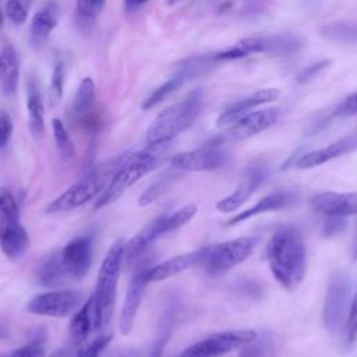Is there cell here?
<instances>
[{"instance_id": "1", "label": "cell", "mask_w": 357, "mask_h": 357, "mask_svg": "<svg viewBox=\"0 0 357 357\" xmlns=\"http://www.w3.org/2000/svg\"><path fill=\"white\" fill-rule=\"evenodd\" d=\"M266 258L275 280L284 290L293 291L301 284L307 271V250L297 227L278 229L266 245Z\"/></svg>"}, {"instance_id": "2", "label": "cell", "mask_w": 357, "mask_h": 357, "mask_svg": "<svg viewBox=\"0 0 357 357\" xmlns=\"http://www.w3.org/2000/svg\"><path fill=\"white\" fill-rule=\"evenodd\" d=\"M166 144L148 145V148L124 156L110 183L103 192L96 198L95 208H103L117 201L134 183L142 178L149 172L155 170L163 160Z\"/></svg>"}, {"instance_id": "3", "label": "cell", "mask_w": 357, "mask_h": 357, "mask_svg": "<svg viewBox=\"0 0 357 357\" xmlns=\"http://www.w3.org/2000/svg\"><path fill=\"white\" fill-rule=\"evenodd\" d=\"M124 247L126 243L123 238L116 240L100 264L96 287L91 296L95 331H100L112 318L116 301L117 280L124 259Z\"/></svg>"}, {"instance_id": "4", "label": "cell", "mask_w": 357, "mask_h": 357, "mask_svg": "<svg viewBox=\"0 0 357 357\" xmlns=\"http://www.w3.org/2000/svg\"><path fill=\"white\" fill-rule=\"evenodd\" d=\"M202 92L195 91L184 100L162 110L146 130L148 145H162L188 130L202 109Z\"/></svg>"}, {"instance_id": "5", "label": "cell", "mask_w": 357, "mask_h": 357, "mask_svg": "<svg viewBox=\"0 0 357 357\" xmlns=\"http://www.w3.org/2000/svg\"><path fill=\"white\" fill-rule=\"evenodd\" d=\"M124 156H119L116 159H112L99 167L93 169L91 173H88L85 177H82L79 181L68 187L63 194H60L54 201H52L46 212L47 213H60L67 212L71 209H75L88 201H91L95 197H99L103 190L110 183L114 172L117 170L119 165L121 163Z\"/></svg>"}, {"instance_id": "6", "label": "cell", "mask_w": 357, "mask_h": 357, "mask_svg": "<svg viewBox=\"0 0 357 357\" xmlns=\"http://www.w3.org/2000/svg\"><path fill=\"white\" fill-rule=\"evenodd\" d=\"M351 298L350 276L342 271H335L329 278L324 301V324L331 333L346 329Z\"/></svg>"}, {"instance_id": "7", "label": "cell", "mask_w": 357, "mask_h": 357, "mask_svg": "<svg viewBox=\"0 0 357 357\" xmlns=\"http://www.w3.org/2000/svg\"><path fill=\"white\" fill-rule=\"evenodd\" d=\"M257 245L255 237H240L204 248L202 266L212 275H219L244 262Z\"/></svg>"}, {"instance_id": "8", "label": "cell", "mask_w": 357, "mask_h": 357, "mask_svg": "<svg viewBox=\"0 0 357 357\" xmlns=\"http://www.w3.org/2000/svg\"><path fill=\"white\" fill-rule=\"evenodd\" d=\"M257 337V332L251 329L223 331L191 344L177 357H220Z\"/></svg>"}, {"instance_id": "9", "label": "cell", "mask_w": 357, "mask_h": 357, "mask_svg": "<svg viewBox=\"0 0 357 357\" xmlns=\"http://www.w3.org/2000/svg\"><path fill=\"white\" fill-rule=\"evenodd\" d=\"M82 303V293L78 290H52L32 297L26 310L31 314L50 318H64L75 312Z\"/></svg>"}, {"instance_id": "10", "label": "cell", "mask_w": 357, "mask_h": 357, "mask_svg": "<svg viewBox=\"0 0 357 357\" xmlns=\"http://www.w3.org/2000/svg\"><path fill=\"white\" fill-rule=\"evenodd\" d=\"M226 159L222 142L215 139L198 149L176 153L170 159V166L178 172H208L223 166Z\"/></svg>"}, {"instance_id": "11", "label": "cell", "mask_w": 357, "mask_h": 357, "mask_svg": "<svg viewBox=\"0 0 357 357\" xmlns=\"http://www.w3.org/2000/svg\"><path fill=\"white\" fill-rule=\"evenodd\" d=\"M244 57L252 53H268L275 56H289L303 47V39L294 33H273L248 36L236 43Z\"/></svg>"}, {"instance_id": "12", "label": "cell", "mask_w": 357, "mask_h": 357, "mask_svg": "<svg viewBox=\"0 0 357 357\" xmlns=\"http://www.w3.org/2000/svg\"><path fill=\"white\" fill-rule=\"evenodd\" d=\"M60 266L66 278L79 280L86 276L92 265V240L79 236L70 240L57 254Z\"/></svg>"}, {"instance_id": "13", "label": "cell", "mask_w": 357, "mask_h": 357, "mask_svg": "<svg viewBox=\"0 0 357 357\" xmlns=\"http://www.w3.org/2000/svg\"><path fill=\"white\" fill-rule=\"evenodd\" d=\"M269 170L264 163H251L245 167L237 188L223 199L216 202V209L222 213H230L245 204L250 197L259 188L265 181Z\"/></svg>"}, {"instance_id": "14", "label": "cell", "mask_w": 357, "mask_h": 357, "mask_svg": "<svg viewBox=\"0 0 357 357\" xmlns=\"http://www.w3.org/2000/svg\"><path fill=\"white\" fill-rule=\"evenodd\" d=\"M315 212L326 218H346L357 215V192L324 191L311 198Z\"/></svg>"}, {"instance_id": "15", "label": "cell", "mask_w": 357, "mask_h": 357, "mask_svg": "<svg viewBox=\"0 0 357 357\" xmlns=\"http://www.w3.org/2000/svg\"><path fill=\"white\" fill-rule=\"evenodd\" d=\"M279 114V109L276 107L250 112L233 123V126L226 131V137L230 139L251 138L272 127L278 121Z\"/></svg>"}, {"instance_id": "16", "label": "cell", "mask_w": 357, "mask_h": 357, "mask_svg": "<svg viewBox=\"0 0 357 357\" xmlns=\"http://www.w3.org/2000/svg\"><path fill=\"white\" fill-rule=\"evenodd\" d=\"M357 149V131L351 132L324 148L307 152L304 155H301L297 160H296V167L297 169H311V167H317L321 166L332 159H336L342 155L350 153L353 151Z\"/></svg>"}, {"instance_id": "17", "label": "cell", "mask_w": 357, "mask_h": 357, "mask_svg": "<svg viewBox=\"0 0 357 357\" xmlns=\"http://www.w3.org/2000/svg\"><path fill=\"white\" fill-rule=\"evenodd\" d=\"M204 262V248L191 251L187 254L176 255L173 258H169L158 265H153L148 269H145V278L148 283L151 282H160L165 279H169L174 275H178L180 272H184L194 266H202Z\"/></svg>"}, {"instance_id": "18", "label": "cell", "mask_w": 357, "mask_h": 357, "mask_svg": "<svg viewBox=\"0 0 357 357\" xmlns=\"http://www.w3.org/2000/svg\"><path fill=\"white\" fill-rule=\"evenodd\" d=\"M146 284H148V280L145 278V269H141L139 272H137L130 280V284L124 297V303L121 307V312H120V321H119V328L123 335H128L132 329Z\"/></svg>"}, {"instance_id": "19", "label": "cell", "mask_w": 357, "mask_h": 357, "mask_svg": "<svg viewBox=\"0 0 357 357\" xmlns=\"http://www.w3.org/2000/svg\"><path fill=\"white\" fill-rule=\"evenodd\" d=\"M279 96L278 89L275 88H266V89H259L257 92H254L252 95L243 98L234 103H231L230 106H227L218 117L216 124L219 127L234 123L236 120H238L240 117L245 116L247 113H250V110H252L254 107L272 102Z\"/></svg>"}, {"instance_id": "20", "label": "cell", "mask_w": 357, "mask_h": 357, "mask_svg": "<svg viewBox=\"0 0 357 357\" xmlns=\"http://www.w3.org/2000/svg\"><path fill=\"white\" fill-rule=\"evenodd\" d=\"M296 202V194L293 191H286V190H280V191H275L269 195H265L262 199H259L255 205L247 208L245 211L240 212L238 215H236L234 218H231L227 225L233 226V225H238L247 219L255 218L261 213H266V212H273V211H280L284 209L290 205H293Z\"/></svg>"}, {"instance_id": "21", "label": "cell", "mask_w": 357, "mask_h": 357, "mask_svg": "<svg viewBox=\"0 0 357 357\" xmlns=\"http://www.w3.org/2000/svg\"><path fill=\"white\" fill-rule=\"evenodd\" d=\"M28 245V233L20 222H7L0 231V248L3 254L10 259H18L25 254Z\"/></svg>"}, {"instance_id": "22", "label": "cell", "mask_w": 357, "mask_h": 357, "mask_svg": "<svg viewBox=\"0 0 357 357\" xmlns=\"http://www.w3.org/2000/svg\"><path fill=\"white\" fill-rule=\"evenodd\" d=\"M20 81V60L13 46L0 52V88L7 96L15 93Z\"/></svg>"}, {"instance_id": "23", "label": "cell", "mask_w": 357, "mask_h": 357, "mask_svg": "<svg viewBox=\"0 0 357 357\" xmlns=\"http://www.w3.org/2000/svg\"><path fill=\"white\" fill-rule=\"evenodd\" d=\"M59 21V6L56 3H47L43 8L36 11L31 21L32 38L38 42L46 39L49 33L56 28Z\"/></svg>"}, {"instance_id": "24", "label": "cell", "mask_w": 357, "mask_h": 357, "mask_svg": "<svg viewBox=\"0 0 357 357\" xmlns=\"http://www.w3.org/2000/svg\"><path fill=\"white\" fill-rule=\"evenodd\" d=\"M93 326V314H92V297L86 300L84 305H81L73 315L70 321V335L74 343L82 344L85 343Z\"/></svg>"}, {"instance_id": "25", "label": "cell", "mask_w": 357, "mask_h": 357, "mask_svg": "<svg viewBox=\"0 0 357 357\" xmlns=\"http://www.w3.org/2000/svg\"><path fill=\"white\" fill-rule=\"evenodd\" d=\"M218 63L219 61H218L215 53L188 57L178 64L177 73L174 75L181 78L183 82H187L190 79H194L197 77H201V75L209 73Z\"/></svg>"}, {"instance_id": "26", "label": "cell", "mask_w": 357, "mask_h": 357, "mask_svg": "<svg viewBox=\"0 0 357 357\" xmlns=\"http://www.w3.org/2000/svg\"><path fill=\"white\" fill-rule=\"evenodd\" d=\"M26 110L29 130L35 138H40L45 134V106L40 93L33 82L29 85L28 91Z\"/></svg>"}, {"instance_id": "27", "label": "cell", "mask_w": 357, "mask_h": 357, "mask_svg": "<svg viewBox=\"0 0 357 357\" xmlns=\"http://www.w3.org/2000/svg\"><path fill=\"white\" fill-rule=\"evenodd\" d=\"M321 35L335 43H357V21H333L321 28Z\"/></svg>"}, {"instance_id": "28", "label": "cell", "mask_w": 357, "mask_h": 357, "mask_svg": "<svg viewBox=\"0 0 357 357\" xmlns=\"http://www.w3.org/2000/svg\"><path fill=\"white\" fill-rule=\"evenodd\" d=\"M173 169V167H172ZM178 170L173 169V170H166L163 174H160L151 185H148L144 192L139 195L138 198V205L139 206H146L149 204H152L153 201H156L160 195H163L177 180Z\"/></svg>"}, {"instance_id": "29", "label": "cell", "mask_w": 357, "mask_h": 357, "mask_svg": "<svg viewBox=\"0 0 357 357\" xmlns=\"http://www.w3.org/2000/svg\"><path fill=\"white\" fill-rule=\"evenodd\" d=\"M95 103V82L91 77L81 79L74 100H73V113L78 117L88 114Z\"/></svg>"}, {"instance_id": "30", "label": "cell", "mask_w": 357, "mask_h": 357, "mask_svg": "<svg viewBox=\"0 0 357 357\" xmlns=\"http://www.w3.org/2000/svg\"><path fill=\"white\" fill-rule=\"evenodd\" d=\"M275 346L269 333L257 335L255 339L241 347L240 357H273Z\"/></svg>"}, {"instance_id": "31", "label": "cell", "mask_w": 357, "mask_h": 357, "mask_svg": "<svg viewBox=\"0 0 357 357\" xmlns=\"http://www.w3.org/2000/svg\"><path fill=\"white\" fill-rule=\"evenodd\" d=\"M52 128H53V137H54V141H56V145H57V149H59L61 158L66 160L74 158L75 146H74V142L71 141L70 134H68L67 128L64 127L63 121L60 119H53Z\"/></svg>"}, {"instance_id": "32", "label": "cell", "mask_w": 357, "mask_h": 357, "mask_svg": "<svg viewBox=\"0 0 357 357\" xmlns=\"http://www.w3.org/2000/svg\"><path fill=\"white\" fill-rule=\"evenodd\" d=\"M67 278L63 273V269L59 262L57 254L50 257L40 268L39 272V280L43 286H56L60 282H64Z\"/></svg>"}, {"instance_id": "33", "label": "cell", "mask_w": 357, "mask_h": 357, "mask_svg": "<svg viewBox=\"0 0 357 357\" xmlns=\"http://www.w3.org/2000/svg\"><path fill=\"white\" fill-rule=\"evenodd\" d=\"M183 79L178 77H172L170 79H167L163 85H160L159 88H156L142 103V109L144 110H149L153 106L159 105L162 100H165L170 93H173L176 89H178L183 85Z\"/></svg>"}, {"instance_id": "34", "label": "cell", "mask_w": 357, "mask_h": 357, "mask_svg": "<svg viewBox=\"0 0 357 357\" xmlns=\"http://www.w3.org/2000/svg\"><path fill=\"white\" fill-rule=\"evenodd\" d=\"M112 337L113 336L109 333V335H102L89 343H82L81 349L77 353V357H100L105 349L110 344Z\"/></svg>"}, {"instance_id": "35", "label": "cell", "mask_w": 357, "mask_h": 357, "mask_svg": "<svg viewBox=\"0 0 357 357\" xmlns=\"http://www.w3.org/2000/svg\"><path fill=\"white\" fill-rule=\"evenodd\" d=\"M0 215L6 222H18L20 209L13 194L7 190L0 191Z\"/></svg>"}, {"instance_id": "36", "label": "cell", "mask_w": 357, "mask_h": 357, "mask_svg": "<svg viewBox=\"0 0 357 357\" xmlns=\"http://www.w3.org/2000/svg\"><path fill=\"white\" fill-rule=\"evenodd\" d=\"M32 0H7L6 15L14 24H24L28 17V10Z\"/></svg>"}, {"instance_id": "37", "label": "cell", "mask_w": 357, "mask_h": 357, "mask_svg": "<svg viewBox=\"0 0 357 357\" xmlns=\"http://www.w3.org/2000/svg\"><path fill=\"white\" fill-rule=\"evenodd\" d=\"M63 86H64V64L61 61H57L53 67L50 86H49V95L53 105L61 99Z\"/></svg>"}, {"instance_id": "38", "label": "cell", "mask_w": 357, "mask_h": 357, "mask_svg": "<svg viewBox=\"0 0 357 357\" xmlns=\"http://www.w3.org/2000/svg\"><path fill=\"white\" fill-rule=\"evenodd\" d=\"M346 339L349 344H354L357 340V289L351 298V305L346 322Z\"/></svg>"}, {"instance_id": "39", "label": "cell", "mask_w": 357, "mask_h": 357, "mask_svg": "<svg viewBox=\"0 0 357 357\" xmlns=\"http://www.w3.org/2000/svg\"><path fill=\"white\" fill-rule=\"evenodd\" d=\"M10 357H46V347L42 342H31L14 350Z\"/></svg>"}, {"instance_id": "40", "label": "cell", "mask_w": 357, "mask_h": 357, "mask_svg": "<svg viewBox=\"0 0 357 357\" xmlns=\"http://www.w3.org/2000/svg\"><path fill=\"white\" fill-rule=\"evenodd\" d=\"M328 66H329V61H328V60L314 63V64L305 67L303 71H300V73L297 74V77H296V81H297L298 84H308V82H311L312 79H315Z\"/></svg>"}, {"instance_id": "41", "label": "cell", "mask_w": 357, "mask_h": 357, "mask_svg": "<svg viewBox=\"0 0 357 357\" xmlns=\"http://www.w3.org/2000/svg\"><path fill=\"white\" fill-rule=\"evenodd\" d=\"M13 135V119L7 112H0V149L6 148Z\"/></svg>"}, {"instance_id": "42", "label": "cell", "mask_w": 357, "mask_h": 357, "mask_svg": "<svg viewBox=\"0 0 357 357\" xmlns=\"http://www.w3.org/2000/svg\"><path fill=\"white\" fill-rule=\"evenodd\" d=\"M357 114V92L349 95L342 103L337 106L335 116L337 117H350Z\"/></svg>"}, {"instance_id": "43", "label": "cell", "mask_w": 357, "mask_h": 357, "mask_svg": "<svg viewBox=\"0 0 357 357\" xmlns=\"http://www.w3.org/2000/svg\"><path fill=\"white\" fill-rule=\"evenodd\" d=\"M96 11L93 0H77V15L81 21H92Z\"/></svg>"}, {"instance_id": "44", "label": "cell", "mask_w": 357, "mask_h": 357, "mask_svg": "<svg viewBox=\"0 0 357 357\" xmlns=\"http://www.w3.org/2000/svg\"><path fill=\"white\" fill-rule=\"evenodd\" d=\"M148 0H124V7L127 11H134L142 4H145Z\"/></svg>"}, {"instance_id": "45", "label": "cell", "mask_w": 357, "mask_h": 357, "mask_svg": "<svg viewBox=\"0 0 357 357\" xmlns=\"http://www.w3.org/2000/svg\"><path fill=\"white\" fill-rule=\"evenodd\" d=\"M351 259L357 261V226H356V234H354V240H353V245H351Z\"/></svg>"}, {"instance_id": "46", "label": "cell", "mask_w": 357, "mask_h": 357, "mask_svg": "<svg viewBox=\"0 0 357 357\" xmlns=\"http://www.w3.org/2000/svg\"><path fill=\"white\" fill-rule=\"evenodd\" d=\"M50 357H70L66 350H56L50 354Z\"/></svg>"}, {"instance_id": "47", "label": "cell", "mask_w": 357, "mask_h": 357, "mask_svg": "<svg viewBox=\"0 0 357 357\" xmlns=\"http://www.w3.org/2000/svg\"><path fill=\"white\" fill-rule=\"evenodd\" d=\"M93 3H95V6H96V8L100 10V8L103 7V4H105V0H93Z\"/></svg>"}, {"instance_id": "48", "label": "cell", "mask_w": 357, "mask_h": 357, "mask_svg": "<svg viewBox=\"0 0 357 357\" xmlns=\"http://www.w3.org/2000/svg\"><path fill=\"white\" fill-rule=\"evenodd\" d=\"M3 21H4V14H3V11L0 10V28H1V25H3Z\"/></svg>"}, {"instance_id": "49", "label": "cell", "mask_w": 357, "mask_h": 357, "mask_svg": "<svg viewBox=\"0 0 357 357\" xmlns=\"http://www.w3.org/2000/svg\"><path fill=\"white\" fill-rule=\"evenodd\" d=\"M3 336H4V331H3V329H1V328H0V339H1V337H3Z\"/></svg>"}, {"instance_id": "50", "label": "cell", "mask_w": 357, "mask_h": 357, "mask_svg": "<svg viewBox=\"0 0 357 357\" xmlns=\"http://www.w3.org/2000/svg\"><path fill=\"white\" fill-rule=\"evenodd\" d=\"M0 357H10V354H8V356H3V354H0Z\"/></svg>"}]
</instances>
